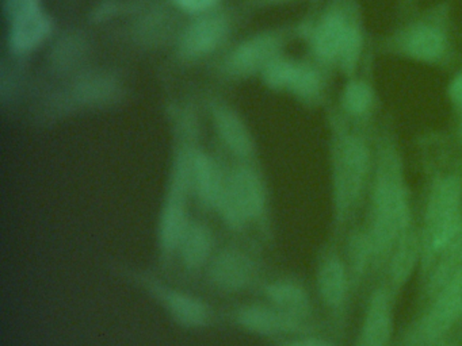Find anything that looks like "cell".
I'll list each match as a JSON object with an SVG mask.
<instances>
[{
	"label": "cell",
	"instance_id": "6da1fadb",
	"mask_svg": "<svg viewBox=\"0 0 462 346\" xmlns=\"http://www.w3.org/2000/svg\"><path fill=\"white\" fill-rule=\"evenodd\" d=\"M410 205L399 162L386 153L381 159L373 191V222L369 240L373 253L388 250L408 229Z\"/></svg>",
	"mask_w": 462,
	"mask_h": 346
},
{
	"label": "cell",
	"instance_id": "7a4b0ae2",
	"mask_svg": "<svg viewBox=\"0 0 462 346\" xmlns=\"http://www.w3.org/2000/svg\"><path fill=\"white\" fill-rule=\"evenodd\" d=\"M462 230V184L458 178H442L435 184L426 208L424 254L430 259Z\"/></svg>",
	"mask_w": 462,
	"mask_h": 346
},
{
	"label": "cell",
	"instance_id": "3957f363",
	"mask_svg": "<svg viewBox=\"0 0 462 346\" xmlns=\"http://www.w3.org/2000/svg\"><path fill=\"white\" fill-rule=\"evenodd\" d=\"M369 149L356 137L337 142L334 156V195L337 218H345L364 188L369 172Z\"/></svg>",
	"mask_w": 462,
	"mask_h": 346
},
{
	"label": "cell",
	"instance_id": "277c9868",
	"mask_svg": "<svg viewBox=\"0 0 462 346\" xmlns=\"http://www.w3.org/2000/svg\"><path fill=\"white\" fill-rule=\"evenodd\" d=\"M218 208L232 229H240L251 219L258 218L264 208L261 178L248 168L235 170L224 187Z\"/></svg>",
	"mask_w": 462,
	"mask_h": 346
},
{
	"label": "cell",
	"instance_id": "5b68a950",
	"mask_svg": "<svg viewBox=\"0 0 462 346\" xmlns=\"http://www.w3.org/2000/svg\"><path fill=\"white\" fill-rule=\"evenodd\" d=\"M313 48L320 59L337 61L343 70L356 68L361 54V32L346 21L345 16L331 13L321 19L313 34Z\"/></svg>",
	"mask_w": 462,
	"mask_h": 346
},
{
	"label": "cell",
	"instance_id": "8992f818",
	"mask_svg": "<svg viewBox=\"0 0 462 346\" xmlns=\"http://www.w3.org/2000/svg\"><path fill=\"white\" fill-rule=\"evenodd\" d=\"M190 181V164L180 162L175 173L174 186L169 199L164 203L159 221V241L164 253H171L180 246L189 227L186 213L185 191Z\"/></svg>",
	"mask_w": 462,
	"mask_h": 346
},
{
	"label": "cell",
	"instance_id": "52a82bcc",
	"mask_svg": "<svg viewBox=\"0 0 462 346\" xmlns=\"http://www.w3.org/2000/svg\"><path fill=\"white\" fill-rule=\"evenodd\" d=\"M462 315V268L437 295L434 305L421 319L419 332L429 342L439 340Z\"/></svg>",
	"mask_w": 462,
	"mask_h": 346
},
{
	"label": "cell",
	"instance_id": "ba28073f",
	"mask_svg": "<svg viewBox=\"0 0 462 346\" xmlns=\"http://www.w3.org/2000/svg\"><path fill=\"white\" fill-rule=\"evenodd\" d=\"M253 276V261L239 249L220 251L209 268L210 283L226 292L242 291L251 283Z\"/></svg>",
	"mask_w": 462,
	"mask_h": 346
},
{
	"label": "cell",
	"instance_id": "9c48e42d",
	"mask_svg": "<svg viewBox=\"0 0 462 346\" xmlns=\"http://www.w3.org/2000/svg\"><path fill=\"white\" fill-rule=\"evenodd\" d=\"M402 53L418 61L435 64L448 51V38L439 27L434 24L418 23L408 27L399 38Z\"/></svg>",
	"mask_w": 462,
	"mask_h": 346
},
{
	"label": "cell",
	"instance_id": "30bf717a",
	"mask_svg": "<svg viewBox=\"0 0 462 346\" xmlns=\"http://www.w3.org/2000/svg\"><path fill=\"white\" fill-rule=\"evenodd\" d=\"M270 86H283L301 97H315L320 91V78L315 69L304 64L274 59L266 68Z\"/></svg>",
	"mask_w": 462,
	"mask_h": 346
},
{
	"label": "cell",
	"instance_id": "8fae6325",
	"mask_svg": "<svg viewBox=\"0 0 462 346\" xmlns=\"http://www.w3.org/2000/svg\"><path fill=\"white\" fill-rule=\"evenodd\" d=\"M301 319L278 310L274 305H251L240 308L237 322L243 329L258 335H275L299 329Z\"/></svg>",
	"mask_w": 462,
	"mask_h": 346
},
{
	"label": "cell",
	"instance_id": "7c38bea8",
	"mask_svg": "<svg viewBox=\"0 0 462 346\" xmlns=\"http://www.w3.org/2000/svg\"><path fill=\"white\" fill-rule=\"evenodd\" d=\"M393 330L392 305L383 291L373 294L356 346H388Z\"/></svg>",
	"mask_w": 462,
	"mask_h": 346
},
{
	"label": "cell",
	"instance_id": "4fadbf2b",
	"mask_svg": "<svg viewBox=\"0 0 462 346\" xmlns=\"http://www.w3.org/2000/svg\"><path fill=\"white\" fill-rule=\"evenodd\" d=\"M10 19H12V43L17 50H32L50 34V19L40 5L28 8Z\"/></svg>",
	"mask_w": 462,
	"mask_h": 346
},
{
	"label": "cell",
	"instance_id": "5bb4252c",
	"mask_svg": "<svg viewBox=\"0 0 462 346\" xmlns=\"http://www.w3.org/2000/svg\"><path fill=\"white\" fill-rule=\"evenodd\" d=\"M190 178L201 202L208 207H218L226 183L221 180L215 161L207 154H194L190 159Z\"/></svg>",
	"mask_w": 462,
	"mask_h": 346
},
{
	"label": "cell",
	"instance_id": "9a60e30c",
	"mask_svg": "<svg viewBox=\"0 0 462 346\" xmlns=\"http://www.w3.org/2000/svg\"><path fill=\"white\" fill-rule=\"evenodd\" d=\"M278 42L270 35L253 38L236 49L231 59V67L237 73H251L269 67L274 61Z\"/></svg>",
	"mask_w": 462,
	"mask_h": 346
},
{
	"label": "cell",
	"instance_id": "2e32d148",
	"mask_svg": "<svg viewBox=\"0 0 462 346\" xmlns=\"http://www.w3.org/2000/svg\"><path fill=\"white\" fill-rule=\"evenodd\" d=\"M226 34V23L220 18H205L189 27L183 35V51L189 56H202L217 48Z\"/></svg>",
	"mask_w": 462,
	"mask_h": 346
},
{
	"label": "cell",
	"instance_id": "e0dca14e",
	"mask_svg": "<svg viewBox=\"0 0 462 346\" xmlns=\"http://www.w3.org/2000/svg\"><path fill=\"white\" fill-rule=\"evenodd\" d=\"M178 249H180L183 265L189 269H199L207 264L212 254V232L205 224L190 223Z\"/></svg>",
	"mask_w": 462,
	"mask_h": 346
},
{
	"label": "cell",
	"instance_id": "ac0fdd59",
	"mask_svg": "<svg viewBox=\"0 0 462 346\" xmlns=\"http://www.w3.org/2000/svg\"><path fill=\"white\" fill-rule=\"evenodd\" d=\"M267 299L278 310L302 319L310 313V297L307 291L293 281L278 280L264 289Z\"/></svg>",
	"mask_w": 462,
	"mask_h": 346
},
{
	"label": "cell",
	"instance_id": "d6986e66",
	"mask_svg": "<svg viewBox=\"0 0 462 346\" xmlns=\"http://www.w3.org/2000/svg\"><path fill=\"white\" fill-rule=\"evenodd\" d=\"M164 305L178 323L186 327H199L207 323L209 311L199 297L186 292L164 291Z\"/></svg>",
	"mask_w": 462,
	"mask_h": 346
},
{
	"label": "cell",
	"instance_id": "ffe728a7",
	"mask_svg": "<svg viewBox=\"0 0 462 346\" xmlns=\"http://www.w3.org/2000/svg\"><path fill=\"white\" fill-rule=\"evenodd\" d=\"M319 292L328 307H337L347 292V272L340 260L329 259L321 265L318 276Z\"/></svg>",
	"mask_w": 462,
	"mask_h": 346
},
{
	"label": "cell",
	"instance_id": "44dd1931",
	"mask_svg": "<svg viewBox=\"0 0 462 346\" xmlns=\"http://www.w3.org/2000/svg\"><path fill=\"white\" fill-rule=\"evenodd\" d=\"M419 261V242L415 232L405 230L399 238L396 251L391 262V276L394 286L402 287L415 270Z\"/></svg>",
	"mask_w": 462,
	"mask_h": 346
},
{
	"label": "cell",
	"instance_id": "7402d4cb",
	"mask_svg": "<svg viewBox=\"0 0 462 346\" xmlns=\"http://www.w3.org/2000/svg\"><path fill=\"white\" fill-rule=\"evenodd\" d=\"M437 268L430 278V294L437 296L440 289L462 268V230L442 249Z\"/></svg>",
	"mask_w": 462,
	"mask_h": 346
},
{
	"label": "cell",
	"instance_id": "603a6c76",
	"mask_svg": "<svg viewBox=\"0 0 462 346\" xmlns=\"http://www.w3.org/2000/svg\"><path fill=\"white\" fill-rule=\"evenodd\" d=\"M216 122L224 142L236 156H248L253 151V142L247 129L234 113L229 110H218L216 114Z\"/></svg>",
	"mask_w": 462,
	"mask_h": 346
},
{
	"label": "cell",
	"instance_id": "cb8c5ba5",
	"mask_svg": "<svg viewBox=\"0 0 462 346\" xmlns=\"http://www.w3.org/2000/svg\"><path fill=\"white\" fill-rule=\"evenodd\" d=\"M373 91L364 81H351L343 92L342 103L351 115H364L373 105Z\"/></svg>",
	"mask_w": 462,
	"mask_h": 346
},
{
	"label": "cell",
	"instance_id": "d4e9b609",
	"mask_svg": "<svg viewBox=\"0 0 462 346\" xmlns=\"http://www.w3.org/2000/svg\"><path fill=\"white\" fill-rule=\"evenodd\" d=\"M372 253L373 249L369 235L359 234L351 237L350 259L354 272L361 273L365 269Z\"/></svg>",
	"mask_w": 462,
	"mask_h": 346
},
{
	"label": "cell",
	"instance_id": "484cf974",
	"mask_svg": "<svg viewBox=\"0 0 462 346\" xmlns=\"http://www.w3.org/2000/svg\"><path fill=\"white\" fill-rule=\"evenodd\" d=\"M39 5V0H6V11L10 18H12V16Z\"/></svg>",
	"mask_w": 462,
	"mask_h": 346
},
{
	"label": "cell",
	"instance_id": "4316f807",
	"mask_svg": "<svg viewBox=\"0 0 462 346\" xmlns=\"http://www.w3.org/2000/svg\"><path fill=\"white\" fill-rule=\"evenodd\" d=\"M216 0H175L177 5L188 11H202L209 8Z\"/></svg>",
	"mask_w": 462,
	"mask_h": 346
},
{
	"label": "cell",
	"instance_id": "83f0119b",
	"mask_svg": "<svg viewBox=\"0 0 462 346\" xmlns=\"http://www.w3.org/2000/svg\"><path fill=\"white\" fill-rule=\"evenodd\" d=\"M448 94H450L451 100H453L457 105L462 107V73L451 81Z\"/></svg>",
	"mask_w": 462,
	"mask_h": 346
},
{
	"label": "cell",
	"instance_id": "f1b7e54d",
	"mask_svg": "<svg viewBox=\"0 0 462 346\" xmlns=\"http://www.w3.org/2000/svg\"><path fill=\"white\" fill-rule=\"evenodd\" d=\"M285 346H332L331 343L320 340V338H304V340L293 341L286 343Z\"/></svg>",
	"mask_w": 462,
	"mask_h": 346
},
{
	"label": "cell",
	"instance_id": "f546056e",
	"mask_svg": "<svg viewBox=\"0 0 462 346\" xmlns=\"http://www.w3.org/2000/svg\"><path fill=\"white\" fill-rule=\"evenodd\" d=\"M434 346H453V345H450V343H437V345H434Z\"/></svg>",
	"mask_w": 462,
	"mask_h": 346
}]
</instances>
